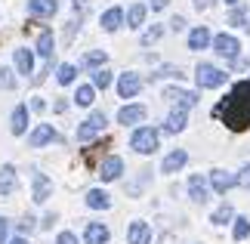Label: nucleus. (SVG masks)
I'll use <instances>...</instances> for the list:
<instances>
[{"label":"nucleus","instance_id":"nucleus-1","mask_svg":"<svg viewBox=\"0 0 250 244\" xmlns=\"http://www.w3.org/2000/svg\"><path fill=\"white\" fill-rule=\"evenodd\" d=\"M226 71H219L216 65H210V62H201L198 68H195V81H198V87H204V90H213V87H223L226 84Z\"/></svg>","mask_w":250,"mask_h":244},{"label":"nucleus","instance_id":"nucleus-2","mask_svg":"<svg viewBox=\"0 0 250 244\" xmlns=\"http://www.w3.org/2000/svg\"><path fill=\"white\" fill-rule=\"evenodd\" d=\"M130 145H133V152H139V155H151L158 149V130H151V127H139V130L130 136Z\"/></svg>","mask_w":250,"mask_h":244},{"label":"nucleus","instance_id":"nucleus-3","mask_svg":"<svg viewBox=\"0 0 250 244\" xmlns=\"http://www.w3.org/2000/svg\"><path fill=\"white\" fill-rule=\"evenodd\" d=\"M102 130H105V114H102V111H93L90 118L78 127V139H81V142H90L93 136H99Z\"/></svg>","mask_w":250,"mask_h":244},{"label":"nucleus","instance_id":"nucleus-4","mask_svg":"<svg viewBox=\"0 0 250 244\" xmlns=\"http://www.w3.org/2000/svg\"><path fill=\"white\" fill-rule=\"evenodd\" d=\"M213 50L223 56V59H238L241 44H238V37H232V34H216L213 37Z\"/></svg>","mask_w":250,"mask_h":244},{"label":"nucleus","instance_id":"nucleus-5","mask_svg":"<svg viewBox=\"0 0 250 244\" xmlns=\"http://www.w3.org/2000/svg\"><path fill=\"white\" fill-rule=\"evenodd\" d=\"M142 90V81H139V74H133V71H127V74H121V81H118V93H121V99H133Z\"/></svg>","mask_w":250,"mask_h":244},{"label":"nucleus","instance_id":"nucleus-6","mask_svg":"<svg viewBox=\"0 0 250 244\" xmlns=\"http://www.w3.org/2000/svg\"><path fill=\"white\" fill-rule=\"evenodd\" d=\"M226 102H232V105H238V109H247L250 111V77L241 81V84H235V90L226 96Z\"/></svg>","mask_w":250,"mask_h":244},{"label":"nucleus","instance_id":"nucleus-7","mask_svg":"<svg viewBox=\"0 0 250 244\" xmlns=\"http://www.w3.org/2000/svg\"><path fill=\"white\" fill-rule=\"evenodd\" d=\"M124 173V161L118 158V155H108L102 164H99V177L105 179V182H111V179H118Z\"/></svg>","mask_w":250,"mask_h":244},{"label":"nucleus","instance_id":"nucleus-8","mask_svg":"<svg viewBox=\"0 0 250 244\" xmlns=\"http://www.w3.org/2000/svg\"><path fill=\"white\" fill-rule=\"evenodd\" d=\"M210 185H213V192L226 195L232 185H238V177H235V173H229V170H213V173H210Z\"/></svg>","mask_w":250,"mask_h":244},{"label":"nucleus","instance_id":"nucleus-9","mask_svg":"<svg viewBox=\"0 0 250 244\" xmlns=\"http://www.w3.org/2000/svg\"><path fill=\"white\" fill-rule=\"evenodd\" d=\"M56 139H59V136H56L53 127H50V124H41L31 136H28V145H31V149H43L46 142H56Z\"/></svg>","mask_w":250,"mask_h":244},{"label":"nucleus","instance_id":"nucleus-10","mask_svg":"<svg viewBox=\"0 0 250 244\" xmlns=\"http://www.w3.org/2000/svg\"><path fill=\"white\" fill-rule=\"evenodd\" d=\"M127 241H130V244H148V241H151V229H148V222H142V220L130 222V229H127Z\"/></svg>","mask_w":250,"mask_h":244},{"label":"nucleus","instance_id":"nucleus-11","mask_svg":"<svg viewBox=\"0 0 250 244\" xmlns=\"http://www.w3.org/2000/svg\"><path fill=\"white\" fill-rule=\"evenodd\" d=\"M146 121V105H124V109L118 111V124H139Z\"/></svg>","mask_w":250,"mask_h":244},{"label":"nucleus","instance_id":"nucleus-12","mask_svg":"<svg viewBox=\"0 0 250 244\" xmlns=\"http://www.w3.org/2000/svg\"><path fill=\"white\" fill-rule=\"evenodd\" d=\"M108 238H111V232H108V226H102V222H90L86 232H83V241L86 244H105Z\"/></svg>","mask_w":250,"mask_h":244},{"label":"nucleus","instance_id":"nucleus-13","mask_svg":"<svg viewBox=\"0 0 250 244\" xmlns=\"http://www.w3.org/2000/svg\"><path fill=\"white\" fill-rule=\"evenodd\" d=\"M186 161H188V152H186V149H176V152H170L167 158H164L161 170H164V173H176V170L186 167Z\"/></svg>","mask_w":250,"mask_h":244},{"label":"nucleus","instance_id":"nucleus-14","mask_svg":"<svg viewBox=\"0 0 250 244\" xmlns=\"http://www.w3.org/2000/svg\"><path fill=\"white\" fill-rule=\"evenodd\" d=\"M167 99H173L179 105V109H191V105L198 102V93H188V90H176V87H170V90H164Z\"/></svg>","mask_w":250,"mask_h":244},{"label":"nucleus","instance_id":"nucleus-15","mask_svg":"<svg viewBox=\"0 0 250 244\" xmlns=\"http://www.w3.org/2000/svg\"><path fill=\"white\" fill-rule=\"evenodd\" d=\"M207 195H210V192H207V179H204V177H191V179H188V198L195 201V204H204Z\"/></svg>","mask_w":250,"mask_h":244},{"label":"nucleus","instance_id":"nucleus-16","mask_svg":"<svg viewBox=\"0 0 250 244\" xmlns=\"http://www.w3.org/2000/svg\"><path fill=\"white\" fill-rule=\"evenodd\" d=\"M16 167H9V164H3L0 167V195H13L16 192Z\"/></svg>","mask_w":250,"mask_h":244},{"label":"nucleus","instance_id":"nucleus-17","mask_svg":"<svg viewBox=\"0 0 250 244\" xmlns=\"http://www.w3.org/2000/svg\"><path fill=\"white\" fill-rule=\"evenodd\" d=\"M28 13L41 16V19H50L56 13V0H28Z\"/></svg>","mask_w":250,"mask_h":244},{"label":"nucleus","instance_id":"nucleus-18","mask_svg":"<svg viewBox=\"0 0 250 244\" xmlns=\"http://www.w3.org/2000/svg\"><path fill=\"white\" fill-rule=\"evenodd\" d=\"M207 44H210V31L204 25H198L195 31L188 34V50H207Z\"/></svg>","mask_w":250,"mask_h":244},{"label":"nucleus","instance_id":"nucleus-19","mask_svg":"<svg viewBox=\"0 0 250 244\" xmlns=\"http://www.w3.org/2000/svg\"><path fill=\"white\" fill-rule=\"evenodd\" d=\"M86 204H90L93 210H108L111 207V198L102 189H90V192H86Z\"/></svg>","mask_w":250,"mask_h":244},{"label":"nucleus","instance_id":"nucleus-20","mask_svg":"<svg viewBox=\"0 0 250 244\" xmlns=\"http://www.w3.org/2000/svg\"><path fill=\"white\" fill-rule=\"evenodd\" d=\"M16 71L19 74H31L34 71V56H31V50H16Z\"/></svg>","mask_w":250,"mask_h":244},{"label":"nucleus","instance_id":"nucleus-21","mask_svg":"<svg viewBox=\"0 0 250 244\" xmlns=\"http://www.w3.org/2000/svg\"><path fill=\"white\" fill-rule=\"evenodd\" d=\"M121 22H124V13H121L118 6H111V9H105V13H102V28H105V31H118Z\"/></svg>","mask_w":250,"mask_h":244},{"label":"nucleus","instance_id":"nucleus-22","mask_svg":"<svg viewBox=\"0 0 250 244\" xmlns=\"http://www.w3.org/2000/svg\"><path fill=\"white\" fill-rule=\"evenodd\" d=\"M50 192H53V182L46 179L43 173H37V177H34V201H37V204L46 201V198H50Z\"/></svg>","mask_w":250,"mask_h":244},{"label":"nucleus","instance_id":"nucleus-23","mask_svg":"<svg viewBox=\"0 0 250 244\" xmlns=\"http://www.w3.org/2000/svg\"><path fill=\"white\" fill-rule=\"evenodd\" d=\"M179 130H186V109H173L167 114V133H179Z\"/></svg>","mask_w":250,"mask_h":244},{"label":"nucleus","instance_id":"nucleus-24","mask_svg":"<svg viewBox=\"0 0 250 244\" xmlns=\"http://www.w3.org/2000/svg\"><path fill=\"white\" fill-rule=\"evenodd\" d=\"M25 127H28V109H25V105H16V111H13V124H9V130H13L16 136H22V133H25Z\"/></svg>","mask_w":250,"mask_h":244},{"label":"nucleus","instance_id":"nucleus-25","mask_svg":"<svg viewBox=\"0 0 250 244\" xmlns=\"http://www.w3.org/2000/svg\"><path fill=\"white\" fill-rule=\"evenodd\" d=\"M142 19H146V6H142V3H133V6L127 9V25H130V28H139Z\"/></svg>","mask_w":250,"mask_h":244},{"label":"nucleus","instance_id":"nucleus-26","mask_svg":"<svg viewBox=\"0 0 250 244\" xmlns=\"http://www.w3.org/2000/svg\"><path fill=\"white\" fill-rule=\"evenodd\" d=\"M37 53H41L43 59L53 56V34L50 31H41V37H37Z\"/></svg>","mask_w":250,"mask_h":244},{"label":"nucleus","instance_id":"nucleus-27","mask_svg":"<svg viewBox=\"0 0 250 244\" xmlns=\"http://www.w3.org/2000/svg\"><path fill=\"white\" fill-rule=\"evenodd\" d=\"M93 99H96V87H78V93H74L78 105H93Z\"/></svg>","mask_w":250,"mask_h":244},{"label":"nucleus","instance_id":"nucleus-28","mask_svg":"<svg viewBox=\"0 0 250 244\" xmlns=\"http://www.w3.org/2000/svg\"><path fill=\"white\" fill-rule=\"evenodd\" d=\"M74 74H78V68H74V65H59V71H56V81L65 87V84L74 81Z\"/></svg>","mask_w":250,"mask_h":244},{"label":"nucleus","instance_id":"nucleus-29","mask_svg":"<svg viewBox=\"0 0 250 244\" xmlns=\"http://www.w3.org/2000/svg\"><path fill=\"white\" fill-rule=\"evenodd\" d=\"M232 235H235V241H244L247 235H250V220H235V229H232Z\"/></svg>","mask_w":250,"mask_h":244},{"label":"nucleus","instance_id":"nucleus-30","mask_svg":"<svg viewBox=\"0 0 250 244\" xmlns=\"http://www.w3.org/2000/svg\"><path fill=\"white\" fill-rule=\"evenodd\" d=\"M105 59H108V56H105L102 50H93V53L83 56V65H86V68H96V65H105Z\"/></svg>","mask_w":250,"mask_h":244},{"label":"nucleus","instance_id":"nucleus-31","mask_svg":"<svg viewBox=\"0 0 250 244\" xmlns=\"http://www.w3.org/2000/svg\"><path fill=\"white\" fill-rule=\"evenodd\" d=\"M108 84H111V71H105V68H99V71L93 74V87H99V90H105Z\"/></svg>","mask_w":250,"mask_h":244},{"label":"nucleus","instance_id":"nucleus-32","mask_svg":"<svg viewBox=\"0 0 250 244\" xmlns=\"http://www.w3.org/2000/svg\"><path fill=\"white\" fill-rule=\"evenodd\" d=\"M229 220H232V207H229V204H223V207L213 213V222H216V226H223V222H229Z\"/></svg>","mask_w":250,"mask_h":244},{"label":"nucleus","instance_id":"nucleus-33","mask_svg":"<svg viewBox=\"0 0 250 244\" xmlns=\"http://www.w3.org/2000/svg\"><path fill=\"white\" fill-rule=\"evenodd\" d=\"M9 87H16V77L9 68H0V90H9Z\"/></svg>","mask_w":250,"mask_h":244},{"label":"nucleus","instance_id":"nucleus-34","mask_svg":"<svg viewBox=\"0 0 250 244\" xmlns=\"http://www.w3.org/2000/svg\"><path fill=\"white\" fill-rule=\"evenodd\" d=\"M161 34H164V28H151V31H146V34H142V46H148V44H155L158 41V37Z\"/></svg>","mask_w":250,"mask_h":244},{"label":"nucleus","instance_id":"nucleus-35","mask_svg":"<svg viewBox=\"0 0 250 244\" xmlns=\"http://www.w3.org/2000/svg\"><path fill=\"white\" fill-rule=\"evenodd\" d=\"M238 185H241V189H250V164H244V170L238 173Z\"/></svg>","mask_w":250,"mask_h":244},{"label":"nucleus","instance_id":"nucleus-36","mask_svg":"<svg viewBox=\"0 0 250 244\" xmlns=\"http://www.w3.org/2000/svg\"><path fill=\"white\" fill-rule=\"evenodd\" d=\"M56 244H78V238H74L71 232H62V235H59V241H56Z\"/></svg>","mask_w":250,"mask_h":244},{"label":"nucleus","instance_id":"nucleus-37","mask_svg":"<svg viewBox=\"0 0 250 244\" xmlns=\"http://www.w3.org/2000/svg\"><path fill=\"white\" fill-rule=\"evenodd\" d=\"M6 235H9V222H6L3 217H0V244L6 241Z\"/></svg>","mask_w":250,"mask_h":244},{"label":"nucleus","instance_id":"nucleus-38","mask_svg":"<svg viewBox=\"0 0 250 244\" xmlns=\"http://www.w3.org/2000/svg\"><path fill=\"white\" fill-rule=\"evenodd\" d=\"M170 28H173V31H182V28H186V19H182V16H176V19L170 22Z\"/></svg>","mask_w":250,"mask_h":244},{"label":"nucleus","instance_id":"nucleus-39","mask_svg":"<svg viewBox=\"0 0 250 244\" xmlns=\"http://www.w3.org/2000/svg\"><path fill=\"white\" fill-rule=\"evenodd\" d=\"M232 25H244V9H235L232 13Z\"/></svg>","mask_w":250,"mask_h":244},{"label":"nucleus","instance_id":"nucleus-40","mask_svg":"<svg viewBox=\"0 0 250 244\" xmlns=\"http://www.w3.org/2000/svg\"><path fill=\"white\" fill-rule=\"evenodd\" d=\"M170 3V0H151V9H164Z\"/></svg>","mask_w":250,"mask_h":244},{"label":"nucleus","instance_id":"nucleus-41","mask_svg":"<svg viewBox=\"0 0 250 244\" xmlns=\"http://www.w3.org/2000/svg\"><path fill=\"white\" fill-rule=\"evenodd\" d=\"M31 109L34 111H43V99H31Z\"/></svg>","mask_w":250,"mask_h":244},{"label":"nucleus","instance_id":"nucleus-42","mask_svg":"<svg viewBox=\"0 0 250 244\" xmlns=\"http://www.w3.org/2000/svg\"><path fill=\"white\" fill-rule=\"evenodd\" d=\"M31 226H34V220H31V217H25V220H22V232H28Z\"/></svg>","mask_w":250,"mask_h":244},{"label":"nucleus","instance_id":"nucleus-43","mask_svg":"<svg viewBox=\"0 0 250 244\" xmlns=\"http://www.w3.org/2000/svg\"><path fill=\"white\" fill-rule=\"evenodd\" d=\"M195 6H198V9H207V6H210V0H195Z\"/></svg>","mask_w":250,"mask_h":244},{"label":"nucleus","instance_id":"nucleus-44","mask_svg":"<svg viewBox=\"0 0 250 244\" xmlns=\"http://www.w3.org/2000/svg\"><path fill=\"white\" fill-rule=\"evenodd\" d=\"M9 244H28L25 238H13V241H9Z\"/></svg>","mask_w":250,"mask_h":244},{"label":"nucleus","instance_id":"nucleus-45","mask_svg":"<svg viewBox=\"0 0 250 244\" xmlns=\"http://www.w3.org/2000/svg\"><path fill=\"white\" fill-rule=\"evenodd\" d=\"M226 3H229V6H235V3H238V0H226Z\"/></svg>","mask_w":250,"mask_h":244},{"label":"nucleus","instance_id":"nucleus-46","mask_svg":"<svg viewBox=\"0 0 250 244\" xmlns=\"http://www.w3.org/2000/svg\"><path fill=\"white\" fill-rule=\"evenodd\" d=\"M244 28H247V31H250V19H247V25H244Z\"/></svg>","mask_w":250,"mask_h":244}]
</instances>
